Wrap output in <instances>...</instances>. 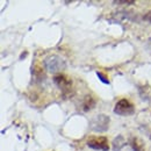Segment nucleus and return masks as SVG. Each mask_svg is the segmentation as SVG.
Wrapping results in <instances>:
<instances>
[{
	"label": "nucleus",
	"mask_w": 151,
	"mask_h": 151,
	"mask_svg": "<svg viewBox=\"0 0 151 151\" xmlns=\"http://www.w3.org/2000/svg\"><path fill=\"white\" fill-rule=\"evenodd\" d=\"M44 66L47 69V71H49L50 73H58L63 70H65L66 64L65 60L62 57L57 56V55H49L44 58L43 60Z\"/></svg>",
	"instance_id": "1"
},
{
	"label": "nucleus",
	"mask_w": 151,
	"mask_h": 151,
	"mask_svg": "<svg viewBox=\"0 0 151 151\" xmlns=\"http://www.w3.org/2000/svg\"><path fill=\"white\" fill-rule=\"evenodd\" d=\"M109 122H111L109 116H107L105 114H99L91 120L90 127L95 132H105L109 128Z\"/></svg>",
	"instance_id": "2"
},
{
	"label": "nucleus",
	"mask_w": 151,
	"mask_h": 151,
	"mask_svg": "<svg viewBox=\"0 0 151 151\" xmlns=\"http://www.w3.org/2000/svg\"><path fill=\"white\" fill-rule=\"evenodd\" d=\"M134 112H135L134 105L127 99L119 100L114 107V113L121 116H129V115H132Z\"/></svg>",
	"instance_id": "3"
},
{
	"label": "nucleus",
	"mask_w": 151,
	"mask_h": 151,
	"mask_svg": "<svg viewBox=\"0 0 151 151\" xmlns=\"http://www.w3.org/2000/svg\"><path fill=\"white\" fill-rule=\"evenodd\" d=\"M54 83L57 85V87L63 92V95L66 96L71 93V87H72V81L64 75H56L54 77Z\"/></svg>",
	"instance_id": "4"
},
{
	"label": "nucleus",
	"mask_w": 151,
	"mask_h": 151,
	"mask_svg": "<svg viewBox=\"0 0 151 151\" xmlns=\"http://www.w3.org/2000/svg\"><path fill=\"white\" fill-rule=\"evenodd\" d=\"M87 145L91 149L100 151H108L109 145H108V139L105 136H99V137H92L87 141Z\"/></svg>",
	"instance_id": "5"
},
{
	"label": "nucleus",
	"mask_w": 151,
	"mask_h": 151,
	"mask_svg": "<svg viewBox=\"0 0 151 151\" xmlns=\"http://www.w3.org/2000/svg\"><path fill=\"white\" fill-rule=\"evenodd\" d=\"M95 99L92 95H86L84 99H83V102H81V108L84 112H88V111H92L95 107Z\"/></svg>",
	"instance_id": "6"
},
{
	"label": "nucleus",
	"mask_w": 151,
	"mask_h": 151,
	"mask_svg": "<svg viewBox=\"0 0 151 151\" xmlns=\"http://www.w3.org/2000/svg\"><path fill=\"white\" fill-rule=\"evenodd\" d=\"M126 139L122 135H117L112 142V148H113L114 151H121L123 149V147L126 145Z\"/></svg>",
	"instance_id": "7"
},
{
	"label": "nucleus",
	"mask_w": 151,
	"mask_h": 151,
	"mask_svg": "<svg viewBox=\"0 0 151 151\" xmlns=\"http://www.w3.org/2000/svg\"><path fill=\"white\" fill-rule=\"evenodd\" d=\"M129 144H130V147L134 151H145L143 141L139 139L138 137H130Z\"/></svg>",
	"instance_id": "8"
},
{
	"label": "nucleus",
	"mask_w": 151,
	"mask_h": 151,
	"mask_svg": "<svg viewBox=\"0 0 151 151\" xmlns=\"http://www.w3.org/2000/svg\"><path fill=\"white\" fill-rule=\"evenodd\" d=\"M96 76L99 77V79L104 83V84H107V85H109V80H108V78L106 77V76L104 75V73H101V72H96Z\"/></svg>",
	"instance_id": "9"
},
{
	"label": "nucleus",
	"mask_w": 151,
	"mask_h": 151,
	"mask_svg": "<svg viewBox=\"0 0 151 151\" xmlns=\"http://www.w3.org/2000/svg\"><path fill=\"white\" fill-rule=\"evenodd\" d=\"M135 1H132V0H128V1H114V4H116V5H132Z\"/></svg>",
	"instance_id": "10"
},
{
	"label": "nucleus",
	"mask_w": 151,
	"mask_h": 151,
	"mask_svg": "<svg viewBox=\"0 0 151 151\" xmlns=\"http://www.w3.org/2000/svg\"><path fill=\"white\" fill-rule=\"evenodd\" d=\"M143 20L147 21V22H149V23H151V11H149V12L143 17Z\"/></svg>",
	"instance_id": "11"
},
{
	"label": "nucleus",
	"mask_w": 151,
	"mask_h": 151,
	"mask_svg": "<svg viewBox=\"0 0 151 151\" xmlns=\"http://www.w3.org/2000/svg\"><path fill=\"white\" fill-rule=\"evenodd\" d=\"M150 138H151V135H150Z\"/></svg>",
	"instance_id": "12"
}]
</instances>
